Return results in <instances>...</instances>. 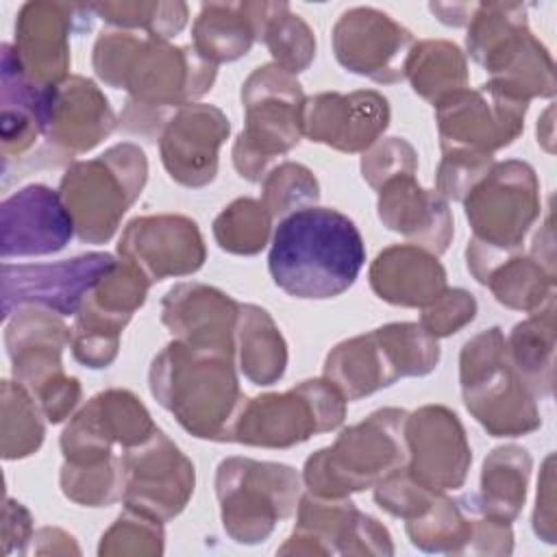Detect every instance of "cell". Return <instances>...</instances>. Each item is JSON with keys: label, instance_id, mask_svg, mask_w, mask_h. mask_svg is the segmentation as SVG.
<instances>
[{"label": "cell", "instance_id": "obj_16", "mask_svg": "<svg viewBox=\"0 0 557 557\" xmlns=\"http://www.w3.org/2000/svg\"><path fill=\"white\" fill-rule=\"evenodd\" d=\"M159 426L144 403L128 389L111 387L81 407L61 433L63 461L87 466L107 461L122 450L144 444Z\"/></svg>", "mask_w": 557, "mask_h": 557}, {"label": "cell", "instance_id": "obj_14", "mask_svg": "<svg viewBox=\"0 0 557 557\" xmlns=\"http://www.w3.org/2000/svg\"><path fill=\"white\" fill-rule=\"evenodd\" d=\"M298 518L278 555H394L389 531L344 498L302 494Z\"/></svg>", "mask_w": 557, "mask_h": 557}, {"label": "cell", "instance_id": "obj_3", "mask_svg": "<svg viewBox=\"0 0 557 557\" xmlns=\"http://www.w3.org/2000/svg\"><path fill=\"white\" fill-rule=\"evenodd\" d=\"M233 359L172 339L150 363V392L194 437L228 442L246 400Z\"/></svg>", "mask_w": 557, "mask_h": 557}, {"label": "cell", "instance_id": "obj_33", "mask_svg": "<svg viewBox=\"0 0 557 557\" xmlns=\"http://www.w3.org/2000/svg\"><path fill=\"white\" fill-rule=\"evenodd\" d=\"M479 516L481 507L476 494H463L459 498L437 494L422 516L407 520V535L411 544L424 553L468 555Z\"/></svg>", "mask_w": 557, "mask_h": 557}, {"label": "cell", "instance_id": "obj_42", "mask_svg": "<svg viewBox=\"0 0 557 557\" xmlns=\"http://www.w3.org/2000/svg\"><path fill=\"white\" fill-rule=\"evenodd\" d=\"M272 220L261 200L237 198L213 220V237L222 250L250 257L265 248Z\"/></svg>", "mask_w": 557, "mask_h": 557}, {"label": "cell", "instance_id": "obj_32", "mask_svg": "<svg viewBox=\"0 0 557 557\" xmlns=\"http://www.w3.org/2000/svg\"><path fill=\"white\" fill-rule=\"evenodd\" d=\"M194 50L209 63H231L257 41L255 2H205L191 26Z\"/></svg>", "mask_w": 557, "mask_h": 557}, {"label": "cell", "instance_id": "obj_10", "mask_svg": "<svg viewBox=\"0 0 557 557\" xmlns=\"http://www.w3.org/2000/svg\"><path fill=\"white\" fill-rule=\"evenodd\" d=\"M302 492V474L287 463L226 457L215 470L220 520L237 544L265 542L278 520L296 513Z\"/></svg>", "mask_w": 557, "mask_h": 557}, {"label": "cell", "instance_id": "obj_35", "mask_svg": "<svg viewBox=\"0 0 557 557\" xmlns=\"http://www.w3.org/2000/svg\"><path fill=\"white\" fill-rule=\"evenodd\" d=\"M235 357L242 374L255 385H274L287 368V344L274 318L259 305H239Z\"/></svg>", "mask_w": 557, "mask_h": 557}, {"label": "cell", "instance_id": "obj_11", "mask_svg": "<svg viewBox=\"0 0 557 557\" xmlns=\"http://www.w3.org/2000/svg\"><path fill=\"white\" fill-rule=\"evenodd\" d=\"M72 344V329L63 315L39 307L13 313L4 331V346L15 381L37 400L48 422H63L81 400V381L67 376L61 355Z\"/></svg>", "mask_w": 557, "mask_h": 557}, {"label": "cell", "instance_id": "obj_47", "mask_svg": "<svg viewBox=\"0 0 557 557\" xmlns=\"http://www.w3.org/2000/svg\"><path fill=\"white\" fill-rule=\"evenodd\" d=\"M374 500L376 505L403 520H413L418 516H422L431 503L435 500V492L426 490L424 485H420L409 472L407 468H398L394 472H389L385 479H381L374 487Z\"/></svg>", "mask_w": 557, "mask_h": 557}, {"label": "cell", "instance_id": "obj_13", "mask_svg": "<svg viewBox=\"0 0 557 557\" xmlns=\"http://www.w3.org/2000/svg\"><path fill=\"white\" fill-rule=\"evenodd\" d=\"M150 278L124 259L85 296L72 324V355L91 370L109 368L120 350V337L133 313L146 302Z\"/></svg>", "mask_w": 557, "mask_h": 557}, {"label": "cell", "instance_id": "obj_20", "mask_svg": "<svg viewBox=\"0 0 557 557\" xmlns=\"http://www.w3.org/2000/svg\"><path fill=\"white\" fill-rule=\"evenodd\" d=\"M337 63L357 76L394 85L405 78L413 33L374 7L344 11L331 33Z\"/></svg>", "mask_w": 557, "mask_h": 557}, {"label": "cell", "instance_id": "obj_4", "mask_svg": "<svg viewBox=\"0 0 557 557\" xmlns=\"http://www.w3.org/2000/svg\"><path fill=\"white\" fill-rule=\"evenodd\" d=\"M472 239L466 246L470 274L483 283L487 272L522 242L540 218V183L535 170L518 159L494 163L461 200Z\"/></svg>", "mask_w": 557, "mask_h": 557}, {"label": "cell", "instance_id": "obj_36", "mask_svg": "<svg viewBox=\"0 0 557 557\" xmlns=\"http://www.w3.org/2000/svg\"><path fill=\"white\" fill-rule=\"evenodd\" d=\"M531 466L529 450L516 444L498 446L483 459L476 500L485 516L509 524L518 518L527 500Z\"/></svg>", "mask_w": 557, "mask_h": 557}, {"label": "cell", "instance_id": "obj_29", "mask_svg": "<svg viewBox=\"0 0 557 557\" xmlns=\"http://www.w3.org/2000/svg\"><path fill=\"white\" fill-rule=\"evenodd\" d=\"M52 87L26 78L11 44L0 46V148L4 165L46 133Z\"/></svg>", "mask_w": 557, "mask_h": 557}, {"label": "cell", "instance_id": "obj_34", "mask_svg": "<svg viewBox=\"0 0 557 557\" xmlns=\"http://www.w3.org/2000/svg\"><path fill=\"white\" fill-rule=\"evenodd\" d=\"M507 357L535 398H548L555 385V298L518 322L505 339Z\"/></svg>", "mask_w": 557, "mask_h": 557}, {"label": "cell", "instance_id": "obj_21", "mask_svg": "<svg viewBox=\"0 0 557 557\" xmlns=\"http://www.w3.org/2000/svg\"><path fill=\"white\" fill-rule=\"evenodd\" d=\"M407 472L426 490L446 494L466 483L472 450L466 429L444 405H424L407 413Z\"/></svg>", "mask_w": 557, "mask_h": 557}, {"label": "cell", "instance_id": "obj_41", "mask_svg": "<svg viewBox=\"0 0 557 557\" xmlns=\"http://www.w3.org/2000/svg\"><path fill=\"white\" fill-rule=\"evenodd\" d=\"M96 17L120 30H144L148 37L170 41L176 37L189 17L185 2H96L91 4Z\"/></svg>", "mask_w": 557, "mask_h": 557}, {"label": "cell", "instance_id": "obj_37", "mask_svg": "<svg viewBox=\"0 0 557 557\" xmlns=\"http://www.w3.org/2000/svg\"><path fill=\"white\" fill-rule=\"evenodd\" d=\"M405 78H409L420 98L437 107L446 98L468 89L466 54L457 44L446 39L416 41L407 59Z\"/></svg>", "mask_w": 557, "mask_h": 557}, {"label": "cell", "instance_id": "obj_6", "mask_svg": "<svg viewBox=\"0 0 557 557\" xmlns=\"http://www.w3.org/2000/svg\"><path fill=\"white\" fill-rule=\"evenodd\" d=\"M405 422V409L383 407L344 429L331 446L315 450L305 461V487L326 498H344L374 487L389 472L407 466Z\"/></svg>", "mask_w": 557, "mask_h": 557}, {"label": "cell", "instance_id": "obj_50", "mask_svg": "<svg viewBox=\"0 0 557 557\" xmlns=\"http://www.w3.org/2000/svg\"><path fill=\"white\" fill-rule=\"evenodd\" d=\"M33 518L28 513V509L13 500L7 498L4 500V509H2V546H4V555H13V553H26V544L33 542Z\"/></svg>", "mask_w": 557, "mask_h": 557}, {"label": "cell", "instance_id": "obj_30", "mask_svg": "<svg viewBox=\"0 0 557 557\" xmlns=\"http://www.w3.org/2000/svg\"><path fill=\"white\" fill-rule=\"evenodd\" d=\"M372 292L396 307H424L435 300L446 285V270L437 255L416 244H394L383 248L368 270Z\"/></svg>", "mask_w": 557, "mask_h": 557}, {"label": "cell", "instance_id": "obj_53", "mask_svg": "<svg viewBox=\"0 0 557 557\" xmlns=\"http://www.w3.org/2000/svg\"><path fill=\"white\" fill-rule=\"evenodd\" d=\"M33 542H46L48 546H44L39 553L44 555H57V553H81V548L74 544V537L57 527H44L39 531L33 533Z\"/></svg>", "mask_w": 557, "mask_h": 557}, {"label": "cell", "instance_id": "obj_40", "mask_svg": "<svg viewBox=\"0 0 557 557\" xmlns=\"http://www.w3.org/2000/svg\"><path fill=\"white\" fill-rule=\"evenodd\" d=\"M0 435L2 457L7 461L30 457L39 450L46 435V416L33 394L20 381H2L0 392Z\"/></svg>", "mask_w": 557, "mask_h": 557}, {"label": "cell", "instance_id": "obj_52", "mask_svg": "<svg viewBox=\"0 0 557 557\" xmlns=\"http://www.w3.org/2000/svg\"><path fill=\"white\" fill-rule=\"evenodd\" d=\"M429 9L446 26H468L476 2H431Z\"/></svg>", "mask_w": 557, "mask_h": 557}, {"label": "cell", "instance_id": "obj_49", "mask_svg": "<svg viewBox=\"0 0 557 557\" xmlns=\"http://www.w3.org/2000/svg\"><path fill=\"white\" fill-rule=\"evenodd\" d=\"M476 315V300L461 287H446L435 300L422 307L420 326L435 339L448 337L470 324Z\"/></svg>", "mask_w": 557, "mask_h": 557}, {"label": "cell", "instance_id": "obj_24", "mask_svg": "<svg viewBox=\"0 0 557 557\" xmlns=\"http://www.w3.org/2000/svg\"><path fill=\"white\" fill-rule=\"evenodd\" d=\"M228 133L231 122L215 104L191 102L178 109L159 135V152L170 178L191 189L213 183L218 152Z\"/></svg>", "mask_w": 557, "mask_h": 557}, {"label": "cell", "instance_id": "obj_8", "mask_svg": "<svg viewBox=\"0 0 557 557\" xmlns=\"http://www.w3.org/2000/svg\"><path fill=\"white\" fill-rule=\"evenodd\" d=\"M461 398L492 437H518L542 424L537 398L513 370L500 326L468 339L459 355Z\"/></svg>", "mask_w": 557, "mask_h": 557}, {"label": "cell", "instance_id": "obj_1", "mask_svg": "<svg viewBox=\"0 0 557 557\" xmlns=\"http://www.w3.org/2000/svg\"><path fill=\"white\" fill-rule=\"evenodd\" d=\"M91 65L102 83L128 91L120 126L150 139L161 135L178 109L205 96L218 74V65L205 61L194 46H172L120 28L96 39Z\"/></svg>", "mask_w": 557, "mask_h": 557}, {"label": "cell", "instance_id": "obj_31", "mask_svg": "<svg viewBox=\"0 0 557 557\" xmlns=\"http://www.w3.org/2000/svg\"><path fill=\"white\" fill-rule=\"evenodd\" d=\"M322 376L350 403L394 385L403 379V372L385 335L381 329H374L331 348Z\"/></svg>", "mask_w": 557, "mask_h": 557}, {"label": "cell", "instance_id": "obj_17", "mask_svg": "<svg viewBox=\"0 0 557 557\" xmlns=\"http://www.w3.org/2000/svg\"><path fill=\"white\" fill-rule=\"evenodd\" d=\"M115 263L109 252H85L54 263H2V318L17 309L39 307L76 315L85 296Z\"/></svg>", "mask_w": 557, "mask_h": 557}, {"label": "cell", "instance_id": "obj_18", "mask_svg": "<svg viewBox=\"0 0 557 557\" xmlns=\"http://www.w3.org/2000/svg\"><path fill=\"white\" fill-rule=\"evenodd\" d=\"M529 102L511 98L490 83L463 89L435 107L442 150L494 154L511 146L524 131Z\"/></svg>", "mask_w": 557, "mask_h": 557}, {"label": "cell", "instance_id": "obj_28", "mask_svg": "<svg viewBox=\"0 0 557 557\" xmlns=\"http://www.w3.org/2000/svg\"><path fill=\"white\" fill-rule=\"evenodd\" d=\"M376 191V213L385 228L433 255L448 250L455 224L448 200L440 191L420 187L416 174L389 178Z\"/></svg>", "mask_w": 557, "mask_h": 557}, {"label": "cell", "instance_id": "obj_25", "mask_svg": "<svg viewBox=\"0 0 557 557\" xmlns=\"http://www.w3.org/2000/svg\"><path fill=\"white\" fill-rule=\"evenodd\" d=\"M76 235L72 215L59 191L33 183L0 205V255L41 257L63 250Z\"/></svg>", "mask_w": 557, "mask_h": 557}, {"label": "cell", "instance_id": "obj_38", "mask_svg": "<svg viewBox=\"0 0 557 557\" xmlns=\"http://www.w3.org/2000/svg\"><path fill=\"white\" fill-rule=\"evenodd\" d=\"M494 298L507 309L533 313L555 296V274H550L531 255H507L483 281Z\"/></svg>", "mask_w": 557, "mask_h": 557}, {"label": "cell", "instance_id": "obj_44", "mask_svg": "<svg viewBox=\"0 0 557 557\" xmlns=\"http://www.w3.org/2000/svg\"><path fill=\"white\" fill-rule=\"evenodd\" d=\"M320 198V183L313 172L294 161L274 165L261 181V202L272 218H285L298 209L313 207Z\"/></svg>", "mask_w": 557, "mask_h": 557}, {"label": "cell", "instance_id": "obj_48", "mask_svg": "<svg viewBox=\"0 0 557 557\" xmlns=\"http://www.w3.org/2000/svg\"><path fill=\"white\" fill-rule=\"evenodd\" d=\"M416 172L418 154L413 146L403 137H383L361 157V176L372 189H379L389 178Z\"/></svg>", "mask_w": 557, "mask_h": 557}, {"label": "cell", "instance_id": "obj_12", "mask_svg": "<svg viewBox=\"0 0 557 557\" xmlns=\"http://www.w3.org/2000/svg\"><path fill=\"white\" fill-rule=\"evenodd\" d=\"M346 398L333 383L307 379L281 394L246 398L235 416L228 442L261 448H292L318 433L342 426Z\"/></svg>", "mask_w": 557, "mask_h": 557}, {"label": "cell", "instance_id": "obj_46", "mask_svg": "<svg viewBox=\"0 0 557 557\" xmlns=\"http://www.w3.org/2000/svg\"><path fill=\"white\" fill-rule=\"evenodd\" d=\"M492 154H479L470 150H442V161L435 174V191L446 200H463L468 191L492 170Z\"/></svg>", "mask_w": 557, "mask_h": 557}, {"label": "cell", "instance_id": "obj_15", "mask_svg": "<svg viewBox=\"0 0 557 557\" xmlns=\"http://www.w3.org/2000/svg\"><path fill=\"white\" fill-rule=\"evenodd\" d=\"M122 503L150 518L168 522L189 503L196 470L187 455L157 429L144 444L120 453Z\"/></svg>", "mask_w": 557, "mask_h": 557}, {"label": "cell", "instance_id": "obj_22", "mask_svg": "<svg viewBox=\"0 0 557 557\" xmlns=\"http://www.w3.org/2000/svg\"><path fill=\"white\" fill-rule=\"evenodd\" d=\"M120 259L139 268L150 283L187 276L202 268L207 248L198 224L181 213L133 218L117 242Z\"/></svg>", "mask_w": 557, "mask_h": 557}, {"label": "cell", "instance_id": "obj_39", "mask_svg": "<svg viewBox=\"0 0 557 557\" xmlns=\"http://www.w3.org/2000/svg\"><path fill=\"white\" fill-rule=\"evenodd\" d=\"M272 54V63L289 74L305 72L315 59V35L287 2H263L259 39Z\"/></svg>", "mask_w": 557, "mask_h": 557}, {"label": "cell", "instance_id": "obj_19", "mask_svg": "<svg viewBox=\"0 0 557 557\" xmlns=\"http://www.w3.org/2000/svg\"><path fill=\"white\" fill-rule=\"evenodd\" d=\"M91 4L30 0L15 17L13 50L22 72L39 87L67 78L70 35L91 28Z\"/></svg>", "mask_w": 557, "mask_h": 557}, {"label": "cell", "instance_id": "obj_5", "mask_svg": "<svg viewBox=\"0 0 557 557\" xmlns=\"http://www.w3.org/2000/svg\"><path fill=\"white\" fill-rule=\"evenodd\" d=\"M466 28V50L490 74L492 87L524 102L555 96V65L529 30L527 4L476 2Z\"/></svg>", "mask_w": 557, "mask_h": 557}, {"label": "cell", "instance_id": "obj_51", "mask_svg": "<svg viewBox=\"0 0 557 557\" xmlns=\"http://www.w3.org/2000/svg\"><path fill=\"white\" fill-rule=\"evenodd\" d=\"M535 535L544 542H555V509H553V455L544 461V474L537 483V505L533 513Z\"/></svg>", "mask_w": 557, "mask_h": 557}, {"label": "cell", "instance_id": "obj_23", "mask_svg": "<svg viewBox=\"0 0 557 557\" xmlns=\"http://www.w3.org/2000/svg\"><path fill=\"white\" fill-rule=\"evenodd\" d=\"M389 102L374 89L322 91L305 100L302 135L339 152H366L389 126Z\"/></svg>", "mask_w": 557, "mask_h": 557}, {"label": "cell", "instance_id": "obj_7", "mask_svg": "<svg viewBox=\"0 0 557 557\" xmlns=\"http://www.w3.org/2000/svg\"><path fill=\"white\" fill-rule=\"evenodd\" d=\"M146 181V152L137 144L122 141L96 159L67 165L57 191L72 215L76 237L85 244H107Z\"/></svg>", "mask_w": 557, "mask_h": 557}, {"label": "cell", "instance_id": "obj_2", "mask_svg": "<svg viewBox=\"0 0 557 557\" xmlns=\"http://www.w3.org/2000/svg\"><path fill=\"white\" fill-rule=\"evenodd\" d=\"M363 263V237L337 209H298L272 233L268 270L276 287L294 298H335L357 281Z\"/></svg>", "mask_w": 557, "mask_h": 557}, {"label": "cell", "instance_id": "obj_27", "mask_svg": "<svg viewBox=\"0 0 557 557\" xmlns=\"http://www.w3.org/2000/svg\"><path fill=\"white\" fill-rule=\"evenodd\" d=\"M117 126L100 87L85 76H67L52 87L44 139L52 152L76 157L96 148Z\"/></svg>", "mask_w": 557, "mask_h": 557}, {"label": "cell", "instance_id": "obj_9", "mask_svg": "<svg viewBox=\"0 0 557 557\" xmlns=\"http://www.w3.org/2000/svg\"><path fill=\"white\" fill-rule=\"evenodd\" d=\"M307 96L294 74L274 63L259 65L242 85L244 131L233 144V165L250 183H261L276 157L302 137Z\"/></svg>", "mask_w": 557, "mask_h": 557}, {"label": "cell", "instance_id": "obj_26", "mask_svg": "<svg viewBox=\"0 0 557 557\" xmlns=\"http://www.w3.org/2000/svg\"><path fill=\"white\" fill-rule=\"evenodd\" d=\"M237 318L239 302L205 283H178L161 298L163 326L196 350L235 357Z\"/></svg>", "mask_w": 557, "mask_h": 557}, {"label": "cell", "instance_id": "obj_45", "mask_svg": "<svg viewBox=\"0 0 557 557\" xmlns=\"http://www.w3.org/2000/svg\"><path fill=\"white\" fill-rule=\"evenodd\" d=\"M163 540L161 520L124 507L115 522L102 533L98 555H161Z\"/></svg>", "mask_w": 557, "mask_h": 557}, {"label": "cell", "instance_id": "obj_54", "mask_svg": "<svg viewBox=\"0 0 557 557\" xmlns=\"http://www.w3.org/2000/svg\"><path fill=\"white\" fill-rule=\"evenodd\" d=\"M531 257L535 261H540L550 274H555V261H553V226H550V215H546V224L544 228L535 235L533 239V248H531Z\"/></svg>", "mask_w": 557, "mask_h": 557}, {"label": "cell", "instance_id": "obj_43", "mask_svg": "<svg viewBox=\"0 0 557 557\" xmlns=\"http://www.w3.org/2000/svg\"><path fill=\"white\" fill-rule=\"evenodd\" d=\"M59 485L65 498L83 507H107L122 500V461L120 455L100 461L76 466L63 461Z\"/></svg>", "mask_w": 557, "mask_h": 557}]
</instances>
